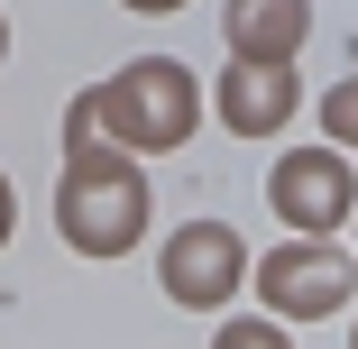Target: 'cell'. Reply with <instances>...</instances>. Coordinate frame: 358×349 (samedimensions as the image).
<instances>
[{
	"mask_svg": "<svg viewBox=\"0 0 358 349\" xmlns=\"http://www.w3.org/2000/svg\"><path fill=\"white\" fill-rule=\"evenodd\" d=\"M55 221H64V239H74V248L120 257L138 230H148V175H138L129 157H110V148H92V138H74V166H64Z\"/></svg>",
	"mask_w": 358,
	"mask_h": 349,
	"instance_id": "cell-1",
	"label": "cell"
},
{
	"mask_svg": "<svg viewBox=\"0 0 358 349\" xmlns=\"http://www.w3.org/2000/svg\"><path fill=\"white\" fill-rule=\"evenodd\" d=\"M193 74L184 64H166V55H148V64H129V74H110L83 111H74V138H129V148H175V138H193Z\"/></svg>",
	"mask_w": 358,
	"mask_h": 349,
	"instance_id": "cell-2",
	"label": "cell"
},
{
	"mask_svg": "<svg viewBox=\"0 0 358 349\" xmlns=\"http://www.w3.org/2000/svg\"><path fill=\"white\" fill-rule=\"evenodd\" d=\"M239 266H248V257H239V230H230V221H193L184 239H166V294L211 313V304L239 285Z\"/></svg>",
	"mask_w": 358,
	"mask_h": 349,
	"instance_id": "cell-3",
	"label": "cell"
},
{
	"mask_svg": "<svg viewBox=\"0 0 358 349\" xmlns=\"http://www.w3.org/2000/svg\"><path fill=\"white\" fill-rule=\"evenodd\" d=\"M257 285H266V304L275 313H340V294H349V266H340V248H275L266 266H257Z\"/></svg>",
	"mask_w": 358,
	"mask_h": 349,
	"instance_id": "cell-4",
	"label": "cell"
},
{
	"mask_svg": "<svg viewBox=\"0 0 358 349\" xmlns=\"http://www.w3.org/2000/svg\"><path fill=\"white\" fill-rule=\"evenodd\" d=\"M266 193H275V212L294 221V230L322 239V230H340V212H349V166H340V157H285Z\"/></svg>",
	"mask_w": 358,
	"mask_h": 349,
	"instance_id": "cell-5",
	"label": "cell"
},
{
	"mask_svg": "<svg viewBox=\"0 0 358 349\" xmlns=\"http://www.w3.org/2000/svg\"><path fill=\"white\" fill-rule=\"evenodd\" d=\"M313 0H230V46L239 64H294Z\"/></svg>",
	"mask_w": 358,
	"mask_h": 349,
	"instance_id": "cell-6",
	"label": "cell"
},
{
	"mask_svg": "<svg viewBox=\"0 0 358 349\" xmlns=\"http://www.w3.org/2000/svg\"><path fill=\"white\" fill-rule=\"evenodd\" d=\"M285 111H294V64H239V74L221 83V120L230 129H275Z\"/></svg>",
	"mask_w": 358,
	"mask_h": 349,
	"instance_id": "cell-7",
	"label": "cell"
},
{
	"mask_svg": "<svg viewBox=\"0 0 358 349\" xmlns=\"http://www.w3.org/2000/svg\"><path fill=\"white\" fill-rule=\"evenodd\" d=\"M221 349H285V331H266V322H239V331H221Z\"/></svg>",
	"mask_w": 358,
	"mask_h": 349,
	"instance_id": "cell-8",
	"label": "cell"
},
{
	"mask_svg": "<svg viewBox=\"0 0 358 349\" xmlns=\"http://www.w3.org/2000/svg\"><path fill=\"white\" fill-rule=\"evenodd\" d=\"M0 239H10V184H0Z\"/></svg>",
	"mask_w": 358,
	"mask_h": 349,
	"instance_id": "cell-9",
	"label": "cell"
},
{
	"mask_svg": "<svg viewBox=\"0 0 358 349\" xmlns=\"http://www.w3.org/2000/svg\"><path fill=\"white\" fill-rule=\"evenodd\" d=\"M129 10H175V0H129Z\"/></svg>",
	"mask_w": 358,
	"mask_h": 349,
	"instance_id": "cell-10",
	"label": "cell"
},
{
	"mask_svg": "<svg viewBox=\"0 0 358 349\" xmlns=\"http://www.w3.org/2000/svg\"><path fill=\"white\" fill-rule=\"evenodd\" d=\"M0 46H10V37H0Z\"/></svg>",
	"mask_w": 358,
	"mask_h": 349,
	"instance_id": "cell-11",
	"label": "cell"
}]
</instances>
